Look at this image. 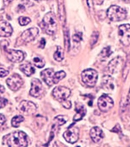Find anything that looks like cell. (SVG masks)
Instances as JSON below:
<instances>
[{"label":"cell","instance_id":"cell-8","mask_svg":"<svg viewBox=\"0 0 130 147\" xmlns=\"http://www.w3.org/2000/svg\"><path fill=\"white\" fill-rule=\"evenodd\" d=\"M80 135V130L76 126H71L63 134L64 138L68 143L74 144L77 142Z\"/></svg>","mask_w":130,"mask_h":147},{"label":"cell","instance_id":"cell-1","mask_svg":"<svg viewBox=\"0 0 130 147\" xmlns=\"http://www.w3.org/2000/svg\"><path fill=\"white\" fill-rule=\"evenodd\" d=\"M3 144L9 147L27 146V136L24 131H14L4 137L3 138Z\"/></svg>","mask_w":130,"mask_h":147},{"label":"cell","instance_id":"cell-34","mask_svg":"<svg viewBox=\"0 0 130 147\" xmlns=\"http://www.w3.org/2000/svg\"><path fill=\"white\" fill-rule=\"evenodd\" d=\"M86 3H87L88 6L91 8L93 7V0H86Z\"/></svg>","mask_w":130,"mask_h":147},{"label":"cell","instance_id":"cell-31","mask_svg":"<svg viewBox=\"0 0 130 147\" xmlns=\"http://www.w3.org/2000/svg\"><path fill=\"white\" fill-rule=\"evenodd\" d=\"M61 102H63V106L67 109H70L71 108V106H72V104H71V102L69 100H65Z\"/></svg>","mask_w":130,"mask_h":147},{"label":"cell","instance_id":"cell-12","mask_svg":"<svg viewBox=\"0 0 130 147\" xmlns=\"http://www.w3.org/2000/svg\"><path fill=\"white\" fill-rule=\"evenodd\" d=\"M44 92V88L40 81L38 78H34L31 81V88L29 94L34 97H39Z\"/></svg>","mask_w":130,"mask_h":147},{"label":"cell","instance_id":"cell-21","mask_svg":"<svg viewBox=\"0 0 130 147\" xmlns=\"http://www.w3.org/2000/svg\"><path fill=\"white\" fill-rule=\"evenodd\" d=\"M53 57H54L55 59L58 62H60V61H61V60H63L64 51L62 48L59 46H57V51H56V52L54 53Z\"/></svg>","mask_w":130,"mask_h":147},{"label":"cell","instance_id":"cell-15","mask_svg":"<svg viewBox=\"0 0 130 147\" xmlns=\"http://www.w3.org/2000/svg\"><path fill=\"white\" fill-rule=\"evenodd\" d=\"M123 62V60L121 57H116L109 62L108 65V69L111 73L115 74L118 73L122 69V65Z\"/></svg>","mask_w":130,"mask_h":147},{"label":"cell","instance_id":"cell-32","mask_svg":"<svg viewBox=\"0 0 130 147\" xmlns=\"http://www.w3.org/2000/svg\"><path fill=\"white\" fill-rule=\"evenodd\" d=\"M5 116L3 115H2V114L0 113V127L2 125H3V124L5 122Z\"/></svg>","mask_w":130,"mask_h":147},{"label":"cell","instance_id":"cell-14","mask_svg":"<svg viewBox=\"0 0 130 147\" xmlns=\"http://www.w3.org/2000/svg\"><path fill=\"white\" fill-rule=\"evenodd\" d=\"M39 29L37 27L30 28L25 31L22 34V38L25 42H31L34 40L35 38L39 34Z\"/></svg>","mask_w":130,"mask_h":147},{"label":"cell","instance_id":"cell-2","mask_svg":"<svg viewBox=\"0 0 130 147\" xmlns=\"http://www.w3.org/2000/svg\"><path fill=\"white\" fill-rule=\"evenodd\" d=\"M40 25L46 34L49 35L54 34L57 29V23L55 14L52 12L46 14Z\"/></svg>","mask_w":130,"mask_h":147},{"label":"cell","instance_id":"cell-38","mask_svg":"<svg viewBox=\"0 0 130 147\" xmlns=\"http://www.w3.org/2000/svg\"><path fill=\"white\" fill-rule=\"evenodd\" d=\"M36 1H39V0H36Z\"/></svg>","mask_w":130,"mask_h":147},{"label":"cell","instance_id":"cell-4","mask_svg":"<svg viewBox=\"0 0 130 147\" xmlns=\"http://www.w3.org/2000/svg\"><path fill=\"white\" fill-rule=\"evenodd\" d=\"M98 77V72L93 69H85L81 73L83 82L89 87H94L96 85Z\"/></svg>","mask_w":130,"mask_h":147},{"label":"cell","instance_id":"cell-22","mask_svg":"<svg viewBox=\"0 0 130 147\" xmlns=\"http://www.w3.org/2000/svg\"><path fill=\"white\" fill-rule=\"evenodd\" d=\"M24 120V117L22 115H16L14 117L12 118V121H11V124L12 126L14 128H17L20 126V124L22 122H23Z\"/></svg>","mask_w":130,"mask_h":147},{"label":"cell","instance_id":"cell-13","mask_svg":"<svg viewBox=\"0 0 130 147\" xmlns=\"http://www.w3.org/2000/svg\"><path fill=\"white\" fill-rule=\"evenodd\" d=\"M6 55L9 60L15 63L21 62L25 58V54L21 51L8 49L6 50Z\"/></svg>","mask_w":130,"mask_h":147},{"label":"cell","instance_id":"cell-3","mask_svg":"<svg viewBox=\"0 0 130 147\" xmlns=\"http://www.w3.org/2000/svg\"><path fill=\"white\" fill-rule=\"evenodd\" d=\"M109 19L113 22L122 21L126 18V11L120 7L113 5L110 7L107 12Z\"/></svg>","mask_w":130,"mask_h":147},{"label":"cell","instance_id":"cell-5","mask_svg":"<svg viewBox=\"0 0 130 147\" xmlns=\"http://www.w3.org/2000/svg\"><path fill=\"white\" fill-rule=\"evenodd\" d=\"M118 37L125 46L130 45V25L124 24L118 28Z\"/></svg>","mask_w":130,"mask_h":147},{"label":"cell","instance_id":"cell-19","mask_svg":"<svg viewBox=\"0 0 130 147\" xmlns=\"http://www.w3.org/2000/svg\"><path fill=\"white\" fill-rule=\"evenodd\" d=\"M20 69L21 70L25 75L28 76V77L32 75L35 71V68L33 66L32 64H31L30 63L28 62L25 63V64L20 65Z\"/></svg>","mask_w":130,"mask_h":147},{"label":"cell","instance_id":"cell-36","mask_svg":"<svg viewBox=\"0 0 130 147\" xmlns=\"http://www.w3.org/2000/svg\"><path fill=\"white\" fill-rule=\"evenodd\" d=\"M5 92V88L3 86L0 85V93H3Z\"/></svg>","mask_w":130,"mask_h":147},{"label":"cell","instance_id":"cell-35","mask_svg":"<svg viewBox=\"0 0 130 147\" xmlns=\"http://www.w3.org/2000/svg\"><path fill=\"white\" fill-rule=\"evenodd\" d=\"M12 1H13V0H3V2L5 5H8L11 3Z\"/></svg>","mask_w":130,"mask_h":147},{"label":"cell","instance_id":"cell-9","mask_svg":"<svg viewBox=\"0 0 130 147\" xmlns=\"http://www.w3.org/2000/svg\"><path fill=\"white\" fill-rule=\"evenodd\" d=\"M98 106L101 111L107 112L113 107L114 101L108 95H103L99 98Z\"/></svg>","mask_w":130,"mask_h":147},{"label":"cell","instance_id":"cell-27","mask_svg":"<svg viewBox=\"0 0 130 147\" xmlns=\"http://www.w3.org/2000/svg\"><path fill=\"white\" fill-rule=\"evenodd\" d=\"M65 44L66 45V47L67 48L68 51V49H69L70 47V43H69L70 41H69V38H68V33L67 31H66L65 33Z\"/></svg>","mask_w":130,"mask_h":147},{"label":"cell","instance_id":"cell-17","mask_svg":"<svg viewBox=\"0 0 130 147\" xmlns=\"http://www.w3.org/2000/svg\"><path fill=\"white\" fill-rule=\"evenodd\" d=\"M13 31L12 27L9 22L0 21V36L9 37Z\"/></svg>","mask_w":130,"mask_h":147},{"label":"cell","instance_id":"cell-28","mask_svg":"<svg viewBox=\"0 0 130 147\" xmlns=\"http://www.w3.org/2000/svg\"><path fill=\"white\" fill-rule=\"evenodd\" d=\"M7 103H8V100L6 98L0 97V109L4 108Z\"/></svg>","mask_w":130,"mask_h":147},{"label":"cell","instance_id":"cell-20","mask_svg":"<svg viewBox=\"0 0 130 147\" xmlns=\"http://www.w3.org/2000/svg\"><path fill=\"white\" fill-rule=\"evenodd\" d=\"M103 87L104 90H114V81L110 76H104L103 77Z\"/></svg>","mask_w":130,"mask_h":147},{"label":"cell","instance_id":"cell-33","mask_svg":"<svg viewBox=\"0 0 130 147\" xmlns=\"http://www.w3.org/2000/svg\"><path fill=\"white\" fill-rule=\"evenodd\" d=\"M46 45V40L44 38L41 39V41L40 43V48H44Z\"/></svg>","mask_w":130,"mask_h":147},{"label":"cell","instance_id":"cell-23","mask_svg":"<svg viewBox=\"0 0 130 147\" xmlns=\"http://www.w3.org/2000/svg\"><path fill=\"white\" fill-rule=\"evenodd\" d=\"M67 117L63 115H59L57 117H56L54 119V121L59 126H62L64 124L67 123Z\"/></svg>","mask_w":130,"mask_h":147},{"label":"cell","instance_id":"cell-37","mask_svg":"<svg viewBox=\"0 0 130 147\" xmlns=\"http://www.w3.org/2000/svg\"><path fill=\"white\" fill-rule=\"evenodd\" d=\"M127 102H128V106H130V91H129V95H128V98H127Z\"/></svg>","mask_w":130,"mask_h":147},{"label":"cell","instance_id":"cell-18","mask_svg":"<svg viewBox=\"0 0 130 147\" xmlns=\"http://www.w3.org/2000/svg\"><path fill=\"white\" fill-rule=\"evenodd\" d=\"M76 114L74 117V121H78L82 119L83 117L86 115V110L85 106L83 105H81V104H78V105H76Z\"/></svg>","mask_w":130,"mask_h":147},{"label":"cell","instance_id":"cell-6","mask_svg":"<svg viewBox=\"0 0 130 147\" xmlns=\"http://www.w3.org/2000/svg\"><path fill=\"white\" fill-rule=\"evenodd\" d=\"M40 77L45 83L49 86H52L59 82L57 77H56V73L54 72V70L51 68L43 70L40 73Z\"/></svg>","mask_w":130,"mask_h":147},{"label":"cell","instance_id":"cell-29","mask_svg":"<svg viewBox=\"0 0 130 147\" xmlns=\"http://www.w3.org/2000/svg\"><path fill=\"white\" fill-rule=\"evenodd\" d=\"M81 39H82V38H81V33H77L74 35L73 40L74 42H80Z\"/></svg>","mask_w":130,"mask_h":147},{"label":"cell","instance_id":"cell-26","mask_svg":"<svg viewBox=\"0 0 130 147\" xmlns=\"http://www.w3.org/2000/svg\"><path fill=\"white\" fill-rule=\"evenodd\" d=\"M111 48L110 47H108L104 48V49L102 50V51L101 52V55H102V57L104 58L106 57H109L110 55L111 54Z\"/></svg>","mask_w":130,"mask_h":147},{"label":"cell","instance_id":"cell-11","mask_svg":"<svg viewBox=\"0 0 130 147\" xmlns=\"http://www.w3.org/2000/svg\"><path fill=\"white\" fill-rule=\"evenodd\" d=\"M18 109L22 113L25 115H32L37 111V106L31 101L23 100L20 103Z\"/></svg>","mask_w":130,"mask_h":147},{"label":"cell","instance_id":"cell-16","mask_svg":"<svg viewBox=\"0 0 130 147\" xmlns=\"http://www.w3.org/2000/svg\"><path fill=\"white\" fill-rule=\"evenodd\" d=\"M90 136L94 143H99L103 139L104 134L102 130L100 128L96 126V127H94L91 129L90 131Z\"/></svg>","mask_w":130,"mask_h":147},{"label":"cell","instance_id":"cell-7","mask_svg":"<svg viewBox=\"0 0 130 147\" xmlns=\"http://www.w3.org/2000/svg\"><path fill=\"white\" fill-rule=\"evenodd\" d=\"M71 94V90L69 88L64 87V86H57L52 92V95L56 100L59 102L67 100Z\"/></svg>","mask_w":130,"mask_h":147},{"label":"cell","instance_id":"cell-25","mask_svg":"<svg viewBox=\"0 0 130 147\" xmlns=\"http://www.w3.org/2000/svg\"><path fill=\"white\" fill-rule=\"evenodd\" d=\"M18 22L20 25L22 26H24V25H27L31 22V20L28 17H24V16H20L18 19Z\"/></svg>","mask_w":130,"mask_h":147},{"label":"cell","instance_id":"cell-30","mask_svg":"<svg viewBox=\"0 0 130 147\" xmlns=\"http://www.w3.org/2000/svg\"><path fill=\"white\" fill-rule=\"evenodd\" d=\"M9 75V71L3 68L0 67V77H5Z\"/></svg>","mask_w":130,"mask_h":147},{"label":"cell","instance_id":"cell-10","mask_svg":"<svg viewBox=\"0 0 130 147\" xmlns=\"http://www.w3.org/2000/svg\"><path fill=\"white\" fill-rule=\"evenodd\" d=\"M7 84L12 91L18 90L23 85V80L19 75L14 74L7 80Z\"/></svg>","mask_w":130,"mask_h":147},{"label":"cell","instance_id":"cell-24","mask_svg":"<svg viewBox=\"0 0 130 147\" xmlns=\"http://www.w3.org/2000/svg\"><path fill=\"white\" fill-rule=\"evenodd\" d=\"M33 62L35 66L39 68H42L45 65V62L42 58L40 57H35L33 58Z\"/></svg>","mask_w":130,"mask_h":147}]
</instances>
